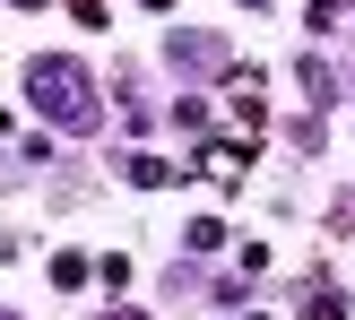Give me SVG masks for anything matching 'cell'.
Returning a JSON list of instances; mask_svg holds the SVG:
<instances>
[{"mask_svg": "<svg viewBox=\"0 0 355 320\" xmlns=\"http://www.w3.org/2000/svg\"><path fill=\"white\" fill-rule=\"evenodd\" d=\"M0 320H9V312H0Z\"/></svg>", "mask_w": 355, "mask_h": 320, "instance_id": "3957f363", "label": "cell"}, {"mask_svg": "<svg viewBox=\"0 0 355 320\" xmlns=\"http://www.w3.org/2000/svg\"><path fill=\"white\" fill-rule=\"evenodd\" d=\"M26 96L44 104L52 121H87L96 87H87V69H78V61H35V69H26Z\"/></svg>", "mask_w": 355, "mask_h": 320, "instance_id": "6da1fadb", "label": "cell"}, {"mask_svg": "<svg viewBox=\"0 0 355 320\" xmlns=\"http://www.w3.org/2000/svg\"><path fill=\"white\" fill-rule=\"evenodd\" d=\"M69 17L78 26H104V0H69Z\"/></svg>", "mask_w": 355, "mask_h": 320, "instance_id": "7a4b0ae2", "label": "cell"}]
</instances>
